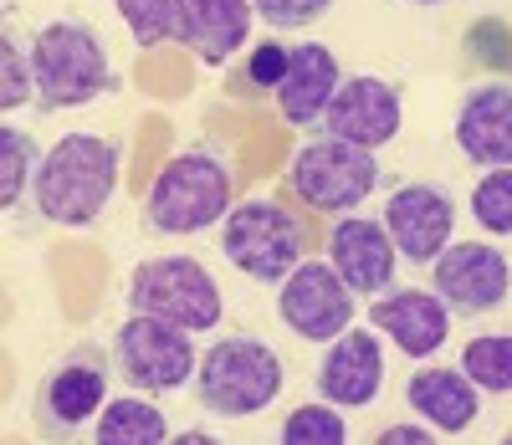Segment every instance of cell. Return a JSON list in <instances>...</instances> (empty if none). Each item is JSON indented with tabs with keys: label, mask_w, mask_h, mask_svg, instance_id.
Listing matches in <instances>:
<instances>
[{
	"label": "cell",
	"mask_w": 512,
	"mask_h": 445,
	"mask_svg": "<svg viewBox=\"0 0 512 445\" xmlns=\"http://www.w3.org/2000/svg\"><path fill=\"white\" fill-rule=\"evenodd\" d=\"M456 149L477 169H512V82L466 87L456 108Z\"/></svg>",
	"instance_id": "cell-15"
},
{
	"label": "cell",
	"mask_w": 512,
	"mask_h": 445,
	"mask_svg": "<svg viewBox=\"0 0 512 445\" xmlns=\"http://www.w3.org/2000/svg\"><path fill=\"white\" fill-rule=\"evenodd\" d=\"M123 26L134 31L139 47H159V41H180L185 0H113Z\"/></svg>",
	"instance_id": "cell-24"
},
{
	"label": "cell",
	"mask_w": 512,
	"mask_h": 445,
	"mask_svg": "<svg viewBox=\"0 0 512 445\" xmlns=\"http://www.w3.org/2000/svg\"><path fill=\"white\" fill-rule=\"evenodd\" d=\"M308 251V231L282 200H246L221 220V256L251 282H287Z\"/></svg>",
	"instance_id": "cell-5"
},
{
	"label": "cell",
	"mask_w": 512,
	"mask_h": 445,
	"mask_svg": "<svg viewBox=\"0 0 512 445\" xmlns=\"http://www.w3.org/2000/svg\"><path fill=\"white\" fill-rule=\"evenodd\" d=\"M461 369L482 394H512V333H482L461 348Z\"/></svg>",
	"instance_id": "cell-22"
},
{
	"label": "cell",
	"mask_w": 512,
	"mask_h": 445,
	"mask_svg": "<svg viewBox=\"0 0 512 445\" xmlns=\"http://www.w3.org/2000/svg\"><path fill=\"white\" fill-rule=\"evenodd\" d=\"M400 118H405L400 93L384 77H349L323 113V133L349 139L359 149H384L400 133Z\"/></svg>",
	"instance_id": "cell-14"
},
{
	"label": "cell",
	"mask_w": 512,
	"mask_h": 445,
	"mask_svg": "<svg viewBox=\"0 0 512 445\" xmlns=\"http://www.w3.org/2000/svg\"><path fill=\"white\" fill-rule=\"evenodd\" d=\"M282 384H287L282 353L262 338H251V333L216 338L200 353V369H195V399H200V410L216 415V420L262 415L282 394Z\"/></svg>",
	"instance_id": "cell-2"
},
{
	"label": "cell",
	"mask_w": 512,
	"mask_h": 445,
	"mask_svg": "<svg viewBox=\"0 0 512 445\" xmlns=\"http://www.w3.org/2000/svg\"><path fill=\"white\" fill-rule=\"evenodd\" d=\"M384 384V353L374 333H338L323 353V364L313 374L318 399H333L338 410H364L374 405V394Z\"/></svg>",
	"instance_id": "cell-17"
},
{
	"label": "cell",
	"mask_w": 512,
	"mask_h": 445,
	"mask_svg": "<svg viewBox=\"0 0 512 445\" xmlns=\"http://www.w3.org/2000/svg\"><path fill=\"white\" fill-rule=\"evenodd\" d=\"M231 215V169L210 149L175 154L144 200V226L159 236H195Z\"/></svg>",
	"instance_id": "cell-4"
},
{
	"label": "cell",
	"mask_w": 512,
	"mask_h": 445,
	"mask_svg": "<svg viewBox=\"0 0 512 445\" xmlns=\"http://www.w3.org/2000/svg\"><path fill=\"white\" fill-rule=\"evenodd\" d=\"M31 169H41V149L26 128L6 123L0 128V205L16 210L26 185H31Z\"/></svg>",
	"instance_id": "cell-23"
},
{
	"label": "cell",
	"mask_w": 512,
	"mask_h": 445,
	"mask_svg": "<svg viewBox=\"0 0 512 445\" xmlns=\"http://www.w3.org/2000/svg\"><path fill=\"white\" fill-rule=\"evenodd\" d=\"M287 67H292V47H287V41H262V47H251V57H246V82L251 87H272V93H277V87L287 82Z\"/></svg>",
	"instance_id": "cell-29"
},
{
	"label": "cell",
	"mask_w": 512,
	"mask_h": 445,
	"mask_svg": "<svg viewBox=\"0 0 512 445\" xmlns=\"http://www.w3.org/2000/svg\"><path fill=\"white\" fill-rule=\"evenodd\" d=\"M282 440L287 445H344L349 425H344V415H338L333 399H318V405H297L282 420Z\"/></svg>",
	"instance_id": "cell-25"
},
{
	"label": "cell",
	"mask_w": 512,
	"mask_h": 445,
	"mask_svg": "<svg viewBox=\"0 0 512 445\" xmlns=\"http://www.w3.org/2000/svg\"><path fill=\"white\" fill-rule=\"evenodd\" d=\"M328 261H333V272L344 277L359 297H374V292H390L395 287L400 246H395V236H390L384 220L338 215L333 231H328Z\"/></svg>",
	"instance_id": "cell-13"
},
{
	"label": "cell",
	"mask_w": 512,
	"mask_h": 445,
	"mask_svg": "<svg viewBox=\"0 0 512 445\" xmlns=\"http://www.w3.org/2000/svg\"><path fill=\"white\" fill-rule=\"evenodd\" d=\"M113 190H118V144L98 139V133H62L41 154L31 200L47 226L82 231L108 210Z\"/></svg>",
	"instance_id": "cell-1"
},
{
	"label": "cell",
	"mask_w": 512,
	"mask_h": 445,
	"mask_svg": "<svg viewBox=\"0 0 512 445\" xmlns=\"http://www.w3.org/2000/svg\"><path fill=\"white\" fill-rule=\"evenodd\" d=\"M410 6H441V0H410Z\"/></svg>",
	"instance_id": "cell-32"
},
{
	"label": "cell",
	"mask_w": 512,
	"mask_h": 445,
	"mask_svg": "<svg viewBox=\"0 0 512 445\" xmlns=\"http://www.w3.org/2000/svg\"><path fill=\"white\" fill-rule=\"evenodd\" d=\"M344 87V72H338V57L318 41H297L292 47V67H287V82L277 87V108L292 128H313L323 123L328 103L338 98Z\"/></svg>",
	"instance_id": "cell-18"
},
{
	"label": "cell",
	"mask_w": 512,
	"mask_h": 445,
	"mask_svg": "<svg viewBox=\"0 0 512 445\" xmlns=\"http://www.w3.org/2000/svg\"><path fill=\"white\" fill-rule=\"evenodd\" d=\"M175 440H180V445H216L205 430H185V435H175Z\"/></svg>",
	"instance_id": "cell-31"
},
{
	"label": "cell",
	"mask_w": 512,
	"mask_h": 445,
	"mask_svg": "<svg viewBox=\"0 0 512 445\" xmlns=\"http://www.w3.org/2000/svg\"><path fill=\"white\" fill-rule=\"evenodd\" d=\"M251 21H256L251 0H185L180 47H190L205 67H221L246 47Z\"/></svg>",
	"instance_id": "cell-19"
},
{
	"label": "cell",
	"mask_w": 512,
	"mask_h": 445,
	"mask_svg": "<svg viewBox=\"0 0 512 445\" xmlns=\"http://www.w3.org/2000/svg\"><path fill=\"white\" fill-rule=\"evenodd\" d=\"M369 323L379 333H390L400 343V353H410V359H431L451 338V307L441 302V292H420V287L395 292L390 287L384 297L369 302Z\"/></svg>",
	"instance_id": "cell-16"
},
{
	"label": "cell",
	"mask_w": 512,
	"mask_h": 445,
	"mask_svg": "<svg viewBox=\"0 0 512 445\" xmlns=\"http://www.w3.org/2000/svg\"><path fill=\"white\" fill-rule=\"evenodd\" d=\"M472 215L492 236H512V169H492L472 190Z\"/></svg>",
	"instance_id": "cell-26"
},
{
	"label": "cell",
	"mask_w": 512,
	"mask_h": 445,
	"mask_svg": "<svg viewBox=\"0 0 512 445\" xmlns=\"http://www.w3.org/2000/svg\"><path fill=\"white\" fill-rule=\"evenodd\" d=\"M128 307L134 313L169 318L190 333L221 328V282L195 256H149L128 272Z\"/></svg>",
	"instance_id": "cell-6"
},
{
	"label": "cell",
	"mask_w": 512,
	"mask_h": 445,
	"mask_svg": "<svg viewBox=\"0 0 512 445\" xmlns=\"http://www.w3.org/2000/svg\"><path fill=\"white\" fill-rule=\"evenodd\" d=\"M384 226L410 266H431L456 236V200L431 180H410L384 200Z\"/></svg>",
	"instance_id": "cell-12"
},
{
	"label": "cell",
	"mask_w": 512,
	"mask_h": 445,
	"mask_svg": "<svg viewBox=\"0 0 512 445\" xmlns=\"http://www.w3.org/2000/svg\"><path fill=\"white\" fill-rule=\"evenodd\" d=\"M36 93V67H31V47H21L16 31L6 26L0 36V108H21L26 98Z\"/></svg>",
	"instance_id": "cell-27"
},
{
	"label": "cell",
	"mask_w": 512,
	"mask_h": 445,
	"mask_svg": "<svg viewBox=\"0 0 512 445\" xmlns=\"http://www.w3.org/2000/svg\"><path fill=\"white\" fill-rule=\"evenodd\" d=\"M431 277H436L441 302L451 307L456 318H487L512 292V266L487 241H451L431 261Z\"/></svg>",
	"instance_id": "cell-11"
},
{
	"label": "cell",
	"mask_w": 512,
	"mask_h": 445,
	"mask_svg": "<svg viewBox=\"0 0 512 445\" xmlns=\"http://www.w3.org/2000/svg\"><path fill=\"white\" fill-rule=\"evenodd\" d=\"M436 435H441L436 425H390V430H379V445H425Z\"/></svg>",
	"instance_id": "cell-30"
},
{
	"label": "cell",
	"mask_w": 512,
	"mask_h": 445,
	"mask_svg": "<svg viewBox=\"0 0 512 445\" xmlns=\"http://www.w3.org/2000/svg\"><path fill=\"white\" fill-rule=\"evenodd\" d=\"M477 394L482 389L472 384L466 369H415L410 384H405V405L425 425H436L441 435H461L466 425L477 420V410H482Z\"/></svg>",
	"instance_id": "cell-20"
},
{
	"label": "cell",
	"mask_w": 512,
	"mask_h": 445,
	"mask_svg": "<svg viewBox=\"0 0 512 445\" xmlns=\"http://www.w3.org/2000/svg\"><path fill=\"white\" fill-rule=\"evenodd\" d=\"M251 6H256V16H262L282 36V31H303V26L323 21L333 11V0H251Z\"/></svg>",
	"instance_id": "cell-28"
},
{
	"label": "cell",
	"mask_w": 512,
	"mask_h": 445,
	"mask_svg": "<svg viewBox=\"0 0 512 445\" xmlns=\"http://www.w3.org/2000/svg\"><path fill=\"white\" fill-rule=\"evenodd\" d=\"M354 313L359 297L333 272V261H297L277 292V318L303 343H333L338 333L354 328Z\"/></svg>",
	"instance_id": "cell-10"
},
{
	"label": "cell",
	"mask_w": 512,
	"mask_h": 445,
	"mask_svg": "<svg viewBox=\"0 0 512 445\" xmlns=\"http://www.w3.org/2000/svg\"><path fill=\"white\" fill-rule=\"evenodd\" d=\"M113 369L128 389L139 394H175L195 379V343L190 328L154 318V313H134L118 338H113Z\"/></svg>",
	"instance_id": "cell-8"
},
{
	"label": "cell",
	"mask_w": 512,
	"mask_h": 445,
	"mask_svg": "<svg viewBox=\"0 0 512 445\" xmlns=\"http://www.w3.org/2000/svg\"><path fill=\"white\" fill-rule=\"evenodd\" d=\"M108 405V353L77 343L36 384V430L47 440H77Z\"/></svg>",
	"instance_id": "cell-9"
},
{
	"label": "cell",
	"mask_w": 512,
	"mask_h": 445,
	"mask_svg": "<svg viewBox=\"0 0 512 445\" xmlns=\"http://www.w3.org/2000/svg\"><path fill=\"white\" fill-rule=\"evenodd\" d=\"M31 67H36V103L47 113L88 108L118 87L103 36L88 21H47L31 41Z\"/></svg>",
	"instance_id": "cell-3"
},
{
	"label": "cell",
	"mask_w": 512,
	"mask_h": 445,
	"mask_svg": "<svg viewBox=\"0 0 512 445\" xmlns=\"http://www.w3.org/2000/svg\"><path fill=\"white\" fill-rule=\"evenodd\" d=\"M98 445H164L169 440V420L154 399H113L98 415Z\"/></svg>",
	"instance_id": "cell-21"
},
{
	"label": "cell",
	"mask_w": 512,
	"mask_h": 445,
	"mask_svg": "<svg viewBox=\"0 0 512 445\" xmlns=\"http://www.w3.org/2000/svg\"><path fill=\"white\" fill-rule=\"evenodd\" d=\"M287 185H292V195L303 200L308 210L338 220V215L359 210V205L374 195V185H379V159H374V149H359V144H349V139H333V133H323V139H313V144L297 149V159H292V169H287Z\"/></svg>",
	"instance_id": "cell-7"
}]
</instances>
